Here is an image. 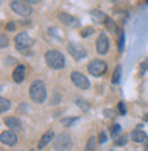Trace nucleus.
<instances>
[{
    "label": "nucleus",
    "mask_w": 148,
    "mask_h": 151,
    "mask_svg": "<svg viewBox=\"0 0 148 151\" xmlns=\"http://www.w3.org/2000/svg\"><path fill=\"white\" fill-rule=\"evenodd\" d=\"M52 139H55V135H54V132H52V131H47L44 135L40 137V140H39L37 148H39V150H43V148H44Z\"/></svg>",
    "instance_id": "14"
},
{
    "label": "nucleus",
    "mask_w": 148,
    "mask_h": 151,
    "mask_svg": "<svg viewBox=\"0 0 148 151\" xmlns=\"http://www.w3.org/2000/svg\"><path fill=\"white\" fill-rule=\"evenodd\" d=\"M24 1H26L28 4H37V3H40L41 0H24Z\"/></svg>",
    "instance_id": "30"
},
{
    "label": "nucleus",
    "mask_w": 148,
    "mask_h": 151,
    "mask_svg": "<svg viewBox=\"0 0 148 151\" xmlns=\"http://www.w3.org/2000/svg\"><path fill=\"white\" fill-rule=\"evenodd\" d=\"M147 70H148V58L140 63V74H144Z\"/></svg>",
    "instance_id": "22"
},
{
    "label": "nucleus",
    "mask_w": 148,
    "mask_h": 151,
    "mask_svg": "<svg viewBox=\"0 0 148 151\" xmlns=\"http://www.w3.org/2000/svg\"><path fill=\"white\" fill-rule=\"evenodd\" d=\"M130 139L134 142V143H145V140L148 139L145 132L141 129V127H137L136 129H133L132 133H130Z\"/></svg>",
    "instance_id": "12"
},
{
    "label": "nucleus",
    "mask_w": 148,
    "mask_h": 151,
    "mask_svg": "<svg viewBox=\"0 0 148 151\" xmlns=\"http://www.w3.org/2000/svg\"><path fill=\"white\" fill-rule=\"evenodd\" d=\"M108 48H110V41H108V37L106 35V32L100 33L99 37H97L96 41V51L99 55H106L108 52Z\"/></svg>",
    "instance_id": "8"
},
{
    "label": "nucleus",
    "mask_w": 148,
    "mask_h": 151,
    "mask_svg": "<svg viewBox=\"0 0 148 151\" xmlns=\"http://www.w3.org/2000/svg\"><path fill=\"white\" fill-rule=\"evenodd\" d=\"M10 7H11V10L15 14H18L21 17H29L32 14L30 4H28L24 0H12L11 3H10Z\"/></svg>",
    "instance_id": "4"
},
{
    "label": "nucleus",
    "mask_w": 148,
    "mask_h": 151,
    "mask_svg": "<svg viewBox=\"0 0 148 151\" xmlns=\"http://www.w3.org/2000/svg\"><path fill=\"white\" fill-rule=\"evenodd\" d=\"M112 1H115V0H112Z\"/></svg>",
    "instance_id": "32"
},
{
    "label": "nucleus",
    "mask_w": 148,
    "mask_h": 151,
    "mask_svg": "<svg viewBox=\"0 0 148 151\" xmlns=\"http://www.w3.org/2000/svg\"><path fill=\"white\" fill-rule=\"evenodd\" d=\"M118 109H119L121 114H126V110H125V104H124V102H119V103H118Z\"/></svg>",
    "instance_id": "29"
},
{
    "label": "nucleus",
    "mask_w": 148,
    "mask_h": 151,
    "mask_svg": "<svg viewBox=\"0 0 148 151\" xmlns=\"http://www.w3.org/2000/svg\"><path fill=\"white\" fill-rule=\"evenodd\" d=\"M144 151H148V139L145 140V143H144Z\"/></svg>",
    "instance_id": "31"
},
{
    "label": "nucleus",
    "mask_w": 148,
    "mask_h": 151,
    "mask_svg": "<svg viewBox=\"0 0 148 151\" xmlns=\"http://www.w3.org/2000/svg\"><path fill=\"white\" fill-rule=\"evenodd\" d=\"M54 148L56 151H70L73 148L71 136L67 132H63L54 139Z\"/></svg>",
    "instance_id": "3"
},
{
    "label": "nucleus",
    "mask_w": 148,
    "mask_h": 151,
    "mask_svg": "<svg viewBox=\"0 0 148 151\" xmlns=\"http://www.w3.org/2000/svg\"><path fill=\"white\" fill-rule=\"evenodd\" d=\"M124 45H125V32L119 33V39H118V51L119 52H124Z\"/></svg>",
    "instance_id": "21"
},
{
    "label": "nucleus",
    "mask_w": 148,
    "mask_h": 151,
    "mask_svg": "<svg viewBox=\"0 0 148 151\" xmlns=\"http://www.w3.org/2000/svg\"><path fill=\"white\" fill-rule=\"evenodd\" d=\"M6 29L10 30V32H14V30H15V24H14V22H8V24L6 25Z\"/></svg>",
    "instance_id": "28"
},
{
    "label": "nucleus",
    "mask_w": 148,
    "mask_h": 151,
    "mask_svg": "<svg viewBox=\"0 0 148 151\" xmlns=\"http://www.w3.org/2000/svg\"><path fill=\"white\" fill-rule=\"evenodd\" d=\"M119 132H121V127H119V125H114V127H112V129H111V136L115 139Z\"/></svg>",
    "instance_id": "23"
},
{
    "label": "nucleus",
    "mask_w": 148,
    "mask_h": 151,
    "mask_svg": "<svg viewBox=\"0 0 148 151\" xmlns=\"http://www.w3.org/2000/svg\"><path fill=\"white\" fill-rule=\"evenodd\" d=\"M89 15H91L93 22H96V24H104L108 18V17L106 15L104 12L100 11V10H91V11H89Z\"/></svg>",
    "instance_id": "15"
},
{
    "label": "nucleus",
    "mask_w": 148,
    "mask_h": 151,
    "mask_svg": "<svg viewBox=\"0 0 148 151\" xmlns=\"http://www.w3.org/2000/svg\"><path fill=\"white\" fill-rule=\"evenodd\" d=\"M70 80H71V83L74 84L77 88H80V89H88V88L91 87L89 80L80 72H73L71 74H70Z\"/></svg>",
    "instance_id": "7"
},
{
    "label": "nucleus",
    "mask_w": 148,
    "mask_h": 151,
    "mask_svg": "<svg viewBox=\"0 0 148 151\" xmlns=\"http://www.w3.org/2000/svg\"><path fill=\"white\" fill-rule=\"evenodd\" d=\"M0 39H1V43H0V47L1 48H6L8 45V37L6 36V35H1V37H0Z\"/></svg>",
    "instance_id": "24"
},
{
    "label": "nucleus",
    "mask_w": 148,
    "mask_h": 151,
    "mask_svg": "<svg viewBox=\"0 0 148 151\" xmlns=\"http://www.w3.org/2000/svg\"><path fill=\"white\" fill-rule=\"evenodd\" d=\"M126 140H128V136H121L119 140H115V144L117 146H122V144L126 143Z\"/></svg>",
    "instance_id": "26"
},
{
    "label": "nucleus",
    "mask_w": 148,
    "mask_h": 151,
    "mask_svg": "<svg viewBox=\"0 0 148 151\" xmlns=\"http://www.w3.org/2000/svg\"><path fill=\"white\" fill-rule=\"evenodd\" d=\"M4 124L7 125V128H11V129H19L21 128V121L16 117H7L4 119Z\"/></svg>",
    "instance_id": "16"
},
{
    "label": "nucleus",
    "mask_w": 148,
    "mask_h": 151,
    "mask_svg": "<svg viewBox=\"0 0 148 151\" xmlns=\"http://www.w3.org/2000/svg\"><path fill=\"white\" fill-rule=\"evenodd\" d=\"M106 140H107V135H106L104 132H100L99 136H97V142H99V143H104Z\"/></svg>",
    "instance_id": "25"
},
{
    "label": "nucleus",
    "mask_w": 148,
    "mask_h": 151,
    "mask_svg": "<svg viewBox=\"0 0 148 151\" xmlns=\"http://www.w3.org/2000/svg\"><path fill=\"white\" fill-rule=\"evenodd\" d=\"M106 70H107V65L102 59H93V60H91L88 65V72L92 76H95V77L103 76L104 73H106Z\"/></svg>",
    "instance_id": "5"
},
{
    "label": "nucleus",
    "mask_w": 148,
    "mask_h": 151,
    "mask_svg": "<svg viewBox=\"0 0 148 151\" xmlns=\"http://www.w3.org/2000/svg\"><path fill=\"white\" fill-rule=\"evenodd\" d=\"M15 47L18 51H22V50H26L33 44L32 37L29 36V33L26 32H21L15 36Z\"/></svg>",
    "instance_id": "6"
},
{
    "label": "nucleus",
    "mask_w": 148,
    "mask_h": 151,
    "mask_svg": "<svg viewBox=\"0 0 148 151\" xmlns=\"http://www.w3.org/2000/svg\"><path fill=\"white\" fill-rule=\"evenodd\" d=\"M96 139L97 137H95V136H91V137H89L88 142H87V146H85V151H95L96 143H99Z\"/></svg>",
    "instance_id": "17"
},
{
    "label": "nucleus",
    "mask_w": 148,
    "mask_h": 151,
    "mask_svg": "<svg viewBox=\"0 0 148 151\" xmlns=\"http://www.w3.org/2000/svg\"><path fill=\"white\" fill-rule=\"evenodd\" d=\"M104 25H106V29H107L110 33H115L117 32V24H115V21L112 19V18L108 17L107 21L104 22Z\"/></svg>",
    "instance_id": "18"
},
{
    "label": "nucleus",
    "mask_w": 148,
    "mask_h": 151,
    "mask_svg": "<svg viewBox=\"0 0 148 151\" xmlns=\"http://www.w3.org/2000/svg\"><path fill=\"white\" fill-rule=\"evenodd\" d=\"M0 140H1V143L6 144V146H15L18 137H16V135L12 131H6L1 133Z\"/></svg>",
    "instance_id": "11"
},
{
    "label": "nucleus",
    "mask_w": 148,
    "mask_h": 151,
    "mask_svg": "<svg viewBox=\"0 0 148 151\" xmlns=\"http://www.w3.org/2000/svg\"><path fill=\"white\" fill-rule=\"evenodd\" d=\"M92 32H93L92 28H85V30H82V32H81V36H82V37H87V36H89V35H91Z\"/></svg>",
    "instance_id": "27"
},
{
    "label": "nucleus",
    "mask_w": 148,
    "mask_h": 151,
    "mask_svg": "<svg viewBox=\"0 0 148 151\" xmlns=\"http://www.w3.org/2000/svg\"><path fill=\"white\" fill-rule=\"evenodd\" d=\"M67 50H69V52H70V55H71L76 60H81L82 58L87 56V51H85V48L82 47L81 44L70 43L67 45Z\"/></svg>",
    "instance_id": "9"
},
{
    "label": "nucleus",
    "mask_w": 148,
    "mask_h": 151,
    "mask_svg": "<svg viewBox=\"0 0 148 151\" xmlns=\"http://www.w3.org/2000/svg\"><path fill=\"white\" fill-rule=\"evenodd\" d=\"M29 95H30L34 103H43L47 99V88H45L44 83L41 80L33 81L32 85H30V89H29Z\"/></svg>",
    "instance_id": "2"
},
{
    "label": "nucleus",
    "mask_w": 148,
    "mask_h": 151,
    "mask_svg": "<svg viewBox=\"0 0 148 151\" xmlns=\"http://www.w3.org/2000/svg\"><path fill=\"white\" fill-rule=\"evenodd\" d=\"M10 107H11V102L6 98H0V111L6 113L7 110H10Z\"/></svg>",
    "instance_id": "19"
},
{
    "label": "nucleus",
    "mask_w": 148,
    "mask_h": 151,
    "mask_svg": "<svg viewBox=\"0 0 148 151\" xmlns=\"http://www.w3.org/2000/svg\"><path fill=\"white\" fill-rule=\"evenodd\" d=\"M25 76H26V68H25L24 65H18L14 69V72H12V80L16 84H21L25 80Z\"/></svg>",
    "instance_id": "13"
},
{
    "label": "nucleus",
    "mask_w": 148,
    "mask_h": 151,
    "mask_svg": "<svg viewBox=\"0 0 148 151\" xmlns=\"http://www.w3.org/2000/svg\"><path fill=\"white\" fill-rule=\"evenodd\" d=\"M121 73H122V68H121L119 65L114 69V73H112V84H118L119 83V78H121Z\"/></svg>",
    "instance_id": "20"
},
{
    "label": "nucleus",
    "mask_w": 148,
    "mask_h": 151,
    "mask_svg": "<svg viewBox=\"0 0 148 151\" xmlns=\"http://www.w3.org/2000/svg\"><path fill=\"white\" fill-rule=\"evenodd\" d=\"M58 19L63 25L69 26V28H78L80 26V21L77 19L76 17L67 14V12H60L59 15H58Z\"/></svg>",
    "instance_id": "10"
},
{
    "label": "nucleus",
    "mask_w": 148,
    "mask_h": 151,
    "mask_svg": "<svg viewBox=\"0 0 148 151\" xmlns=\"http://www.w3.org/2000/svg\"><path fill=\"white\" fill-rule=\"evenodd\" d=\"M44 58H45L47 65L51 69H54V70H60L66 65V59H64L63 54L60 51H58V50H49V51H47Z\"/></svg>",
    "instance_id": "1"
}]
</instances>
